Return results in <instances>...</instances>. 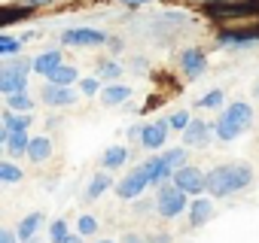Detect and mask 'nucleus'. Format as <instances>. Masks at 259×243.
Returning <instances> with one entry per match:
<instances>
[{
    "label": "nucleus",
    "mask_w": 259,
    "mask_h": 243,
    "mask_svg": "<svg viewBox=\"0 0 259 243\" xmlns=\"http://www.w3.org/2000/svg\"><path fill=\"white\" fill-rule=\"evenodd\" d=\"M250 183H253V167L247 161L217 164L207 170V195L210 198H229L235 192H244Z\"/></svg>",
    "instance_id": "obj_1"
},
{
    "label": "nucleus",
    "mask_w": 259,
    "mask_h": 243,
    "mask_svg": "<svg viewBox=\"0 0 259 243\" xmlns=\"http://www.w3.org/2000/svg\"><path fill=\"white\" fill-rule=\"evenodd\" d=\"M250 125H253V106L244 103V100H235V103H229V106L220 112V118L213 122V134H217V140L232 143V140H238L244 131H250Z\"/></svg>",
    "instance_id": "obj_2"
},
{
    "label": "nucleus",
    "mask_w": 259,
    "mask_h": 243,
    "mask_svg": "<svg viewBox=\"0 0 259 243\" xmlns=\"http://www.w3.org/2000/svg\"><path fill=\"white\" fill-rule=\"evenodd\" d=\"M189 210V195L174 183L168 179L165 186H159V195H156V213L162 219H177L180 213Z\"/></svg>",
    "instance_id": "obj_3"
},
{
    "label": "nucleus",
    "mask_w": 259,
    "mask_h": 243,
    "mask_svg": "<svg viewBox=\"0 0 259 243\" xmlns=\"http://www.w3.org/2000/svg\"><path fill=\"white\" fill-rule=\"evenodd\" d=\"M204 13L213 16V19H250V16H259V0H204Z\"/></svg>",
    "instance_id": "obj_4"
},
{
    "label": "nucleus",
    "mask_w": 259,
    "mask_h": 243,
    "mask_svg": "<svg viewBox=\"0 0 259 243\" xmlns=\"http://www.w3.org/2000/svg\"><path fill=\"white\" fill-rule=\"evenodd\" d=\"M28 70H34V61L10 58L4 67H0V91H4V94L25 91L28 88Z\"/></svg>",
    "instance_id": "obj_5"
},
{
    "label": "nucleus",
    "mask_w": 259,
    "mask_h": 243,
    "mask_svg": "<svg viewBox=\"0 0 259 243\" xmlns=\"http://www.w3.org/2000/svg\"><path fill=\"white\" fill-rule=\"evenodd\" d=\"M150 186H153V183H150V173L144 170V164H138L135 170H128V173L116 183V195H119L122 201H138Z\"/></svg>",
    "instance_id": "obj_6"
},
{
    "label": "nucleus",
    "mask_w": 259,
    "mask_h": 243,
    "mask_svg": "<svg viewBox=\"0 0 259 243\" xmlns=\"http://www.w3.org/2000/svg\"><path fill=\"white\" fill-rule=\"evenodd\" d=\"M61 43L64 46H73V49H89V46H104L110 43V37L98 28H70L61 34Z\"/></svg>",
    "instance_id": "obj_7"
},
{
    "label": "nucleus",
    "mask_w": 259,
    "mask_h": 243,
    "mask_svg": "<svg viewBox=\"0 0 259 243\" xmlns=\"http://www.w3.org/2000/svg\"><path fill=\"white\" fill-rule=\"evenodd\" d=\"M174 183H177L186 195H192V198H198V195L207 192V173L198 170V167H192V164H183L180 170H174Z\"/></svg>",
    "instance_id": "obj_8"
},
{
    "label": "nucleus",
    "mask_w": 259,
    "mask_h": 243,
    "mask_svg": "<svg viewBox=\"0 0 259 243\" xmlns=\"http://www.w3.org/2000/svg\"><path fill=\"white\" fill-rule=\"evenodd\" d=\"M168 118H159V122H144V134H141V146L150 149V152H162L165 149V140H168Z\"/></svg>",
    "instance_id": "obj_9"
},
{
    "label": "nucleus",
    "mask_w": 259,
    "mask_h": 243,
    "mask_svg": "<svg viewBox=\"0 0 259 243\" xmlns=\"http://www.w3.org/2000/svg\"><path fill=\"white\" fill-rule=\"evenodd\" d=\"M217 134H213V125L210 122H204V118H192L189 122V128L183 131V146L186 149H204V146H210V140H213Z\"/></svg>",
    "instance_id": "obj_10"
},
{
    "label": "nucleus",
    "mask_w": 259,
    "mask_h": 243,
    "mask_svg": "<svg viewBox=\"0 0 259 243\" xmlns=\"http://www.w3.org/2000/svg\"><path fill=\"white\" fill-rule=\"evenodd\" d=\"M180 70H183L186 79L204 76V73H207V55H204V49H198V46L183 49V55H180Z\"/></svg>",
    "instance_id": "obj_11"
},
{
    "label": "nucleus",
    "mask_w": 259,
    "mask_h": 243,
    "mask_svg": "<svg viewBox=\"0 0 259 243\" xmlns=\"http://www.w3.org/2000/svg\"><path fill=\"white\" fill-rule=\"evenodd\" d=\"M40 97H43L46 106H73V103L79 100L76 91H73V85H55V82H49V79H46Z\"/></svg>",
    "instance_id": "obj_12"
},
{
    "label": "nucleus",
    "mask_w": 259,
    "mask_h": 243,
    "mask_svg": "<svg viewBox=\"0 0 259 243\" xmlns=\"http://www.w3.org/2000/svg\"><path fill=\"white\" fill-rule=\"evenodd\" d=\"M186 213H189V228H204L213 219V198H192Z\"/></svg>",
    "instance_id": "obj_13"
},
{
    "label": "nucleus",
    "mask_w": 259,
    "mask_h": 243,
    "mask_svg": "<svg viewBox=\"0 0 259 243\" xmlns=\"http://www.w3.org/2000/svg\"><path fill=\"white\" fill-rule=\"evenodd\" d=\"M217 43H220V46H253V43H259V31H253V28L220 31V34H217Z\"/></svg>",
    "instance_id": "obj_14"
},
{
    "label": "nucleus",
    "mask_w": 259,
    "mask_h": 243,
    "mask_svg": "<svg viewBox=\"0 0 259 243\" xmlns=\"http://www.w3.org/2000/svg\"><path fill=\"white\" fill-rule=\"evenodd\" d=\"M64 61H61V49H49V52H43V55H37L34 58V73H40V76H49L52 70H58Z\"/></svg>",
    "instance_id": "obj_15"
},
{
    "label": "nucleus",
    "mask_w": 259,
    "mask_h": 243,
    "mask_svg": "<svg viewBox=\"0 0 259 243\" xmlns=\"http://www.w3.org/2000/svg\"><path fill=\"white\" fill-rule=\"evenodd\" d=\"M113 186V176H110V170H98L92 179H89V186H85V201H98L107 189Z\"/></svg>",
    "instance_id": "obj_16"
},
{
    "label": "nucleus",
    "mask_w": 259,
    "mask_h": 243,
    "mask_svg": "<svg viewBox=\"0 0 259 243\" xmlns=\"http://www.w3.org/2000/svg\"><path fill=\"white\" fill-rule=\"evenodd\" d=\"M43 213H28L19 225H16V234H19V240L25 243V240H31V237H37V231L43 228Z\"/></svg>",
    "instance_id": "obj_17"
},
{
    "label": "nucleus",
    "mask_w": 259,
    "mask_h": 243,
    "mask_svg": "<svg viewBox=\"0 0 259 243\" xmlns=\"http://www.w3.org/2000/svg\"><path fill=\"white\" fill-rule=\"evenodd\" d=\"M31 112H16V109H7L4 112V125L0 128H7L10 134H16V131H28L31 128Z\"/></svg>",
    "instance_id": "obj_18"
},
{
    "label": "nucleus",
    "mask_w": 259,
    "mask_h": 243,
    "mask_svg": "<svg viewBox=\"0 0 259 243\" xmlns=\"http://www.w3.org/2000/svg\"><path fill=\"white\" fill-rule=\"evenodd\" d=\"M128 97H132V88H128V85H119V82H113V85H107V88L101 91V103H104V106H119V103H125Z\"/></svg>",
    "instance_id": "obj_19"
},
{
    "label": "nucleus",
    "mask_w": 259,
    "mask_h": 243,
    "mask_svg": "<svg viewBox=\"0 0 259 243\" xmlns=\"http://www.w3.org/2000/svg\"><path fill=\"white\" fill-rule=\"evenodd\" d=\"M31 134L28 131H16V134H10L7 137V143H4V149H7V155H28V146H31Z\"/></svg>",
    "instance_id": "obj_20"
},
{
    "label": "nucleus",
    "mask_w": 259,
    "mask_h": 243,
    "mask_svg": "<svg viewBox=\"0 0 259 243\" xmlns=\"http://www.w3.org/2000/svg\"><path fill=\"white\" fill-rule=\"evenodd\" d=\"M28 158H31L34 164L49 161V158H52V140H49V137H34L31 146H28Z\"/></svg>",
    "instance_id": "obj_21"
},
{
    "label": "nucleus",
    "mask_w": 259,
    "mask_h": 243,
    "mask_svg": "<svg viewBox=\"0 0 259 243\" xmlns=\"http://www.w3.org/2000/svg\"><path fill=\"white\" fill-rule=\"evenodd\" d=\"M125 161H128V146H110L101 155V167L104 170H119Z\"/></svg>",
    "instance_id": "obj_22"
},
{
    "label": "nucleus",
    "mask_w": 259,
    "mask_h": 243,
    "mask_svg": "<svg viewBox=\"0 0 259 243\" xmlns=\"http://www.w3.org/2000/svg\"><path fill=\"white\" fill-rule=\"evenodd\" d=\"M46 79H49V82H55V85H76V82H79V70H76V67H70V64H61V67H58V70H52Z\"/></svg>",
    "instance_id": "obj_23"
},
{
    "label": "nucleus",
    "mask_w": 259,
    "mask_h": 243,
    "mask_svg": "<svg viewBox=\"0 0 259 243\" xmlns=\"http://www.w3.org/2000/svg\"><path fill=\"white\" fill-rule=\"evenodd\" d=\"M7 109L31 112V109H34V97L28 94V88H25V91H13V94H7Z\"/></svg>",
    "instance_id": "obj_24"
},
{
    "label": "nucleus",
    "mask_w": 259,
    "mask_h": 243,
    "mask_svg": "<svg viewBox=\"0 0 259 243\" xmlns=\"http://www.w3.org/2000/svg\"><path fill=\"white\" fill-rule=\"evenodd\" d=\"M159 155H162V161L168 164V170H171V173H174V170H180V167L186 164V146H171V149H162Z\"/></svg>",
    "instance_id": "obj_25"
},
{
    "label": "nucleus",
    "mask_w": 259,
    "mask_h": 243,
    "mask_svg": "<svg viewBox=\"0 0 259 243\" xmlns=\"http://www.w3.org/2000/svg\"><path fill=\"white\" fill-rule=\"evenodd\" d=\"M25 179V170L13 161H0V183H7V186H16Z\"/></svg>",
    "instance_id": "obj_26"
},
{
    "label": "nucleus",
    "mask_w": 259,
    "mask_h": 243,
    "mask_svg": "<svg viewBox=\"0 0 259 243\" xmlns=\"http://www.w3.org/2000/svg\"><path fill=\"white\" fill-rule=\"evenodd\" d=\"M22 46H25V40H22V37H10V34H0V58H16Z\"/></svg>",
    "instance_id": "obj_27"
},
{
    "label": "nucleus",
    "mask_w": 259,
    "mask_h": 243,
    "mask_svg": "<svg viewBox=\"0 0 259 243\" xmlns=\"http://www.w3.org/2000/svg\"><path fill=\"white\" fill-rule=\"evenodd\" d=\"M31 10L34 7H4V13H0V25H13V22H19V19H28L31 16Z\"/></svg>",
    "instance_id": "obj_28"
},
{
    "label": "nucleus",
    "mask_w": 259,
    "mask_h": 243,
    "mask_svg": "<svg viewBox=\"0 0 259 243\" xmlns=\"http://www.w3.org/2000/svg\"><path fill=\"white\" fill-rule=\"evenodd\" d=\"M95 73H98V79H119L122 76V64L119 61H98V67H95Z\"/></svg>",
    "instance_id": "obj_29"
},
{
    "label": "nucleus",
    "mask_w": 259,
    "mask_h": 243,
    "mask_svg": "<svg viewBox=\"0 0 259 243\" xmlns=\"http://www.w3.org/2000/svg\"><path fill=\"white\" fill-rule=\"evenodd\" d=\"M67 237H70L67 222H64V219H55V222L49 225V243H64Z\"/></svg>",
    "instance_id": "obj_30"
},
{
    "label": "nucleus",
    "mask_w": 259,
    "mask_h": 243,
    "mask_svg": "<svg viewBox=\"0 0 259 243\" xmlns=\"http://www.w3.org/2000/svg\"><path fill=\"white\" fill-rule=\"evenodd\" d=\"M223 100H226V94H223L220 88H213V91H207V94L198 100V109H220Z\"/></svg>",
    "instance_id": "obj_31"
},
{
    "label": "nucleus",
    "mask_w": 259,
    "mask_h": 243,
    "mask_svg": "<svg viewBox=\"0 0 259 243\" xmlns=\"http://www.w3.org/2000/svg\"><path fill=\"white\" fill-rule=\"evenodd\" d=\"M76 231H79L82 237H92V234H98V219H95L92 213H82V216L76 219Z\"/></svg>",
    "instance_id": "obj_32"
},
{
    "label": "nucleus",
    "mask_w": 259,
    "mask_h": 243,
    "mask_svg": "<svg viewBox=\"0 0 259 243\" xmlns=\"http://www.w3.org/2000/svg\"><path fill=\"white\" fill-rule=\"evenodd\" d=\"M189 122H192V115L186 112V109H177V112H171V118H168V125H171V131H186L189 128Z\"/></svg>",
    "instance_id": "obj_33"
},
{
    "label": "nucleus",
    "mask_w": 259,
    "mask_h": 243,
    "mask_svg": "<svg viewBox=\"0 0 259 243\" xmlns=\"http://www.w3.org/2000/svg\"><path fill=\"white\" fill-rule=\"evenodd\" d=\"M76 85H79V94H82V97H95V94L101 91V79H98V76H85V79H79Z\"/></svg>",
    "instance_id": "obj_34"
},
{
    "label": "nucleus",
    "mask_w": 259,
    "mask_h": 243,
    "mask_svg": "<svg viewBox=\"0 0 259 243\" xmlns=\"http://www.w3.org/2000/svg\"><path fill=\"white\" fill-rule=\"evenodd\" d=\"M0 243H22V240H19L16 228H4V231H0Z\"/></svg>",
    "instance_id": "obj_35"
},
{
    "label": "nucleus",
    "mask_w": 259,
    "mask_h": 243,
    "mask_svg": "<svg viewBox=\"0 0 259 243\" xmlns=\"http://www.w3.org/2000/svg\"><path fill=\"white\" fill-rule=\"evenodd\" d=\"M147 240H150V243H174L168 231H156V234H147Z\"/></svg>",
    "instance_id": "obj_36"
},
{
    "label": "nucleus",
    "mask_w": 259,
    "mask_h": 243,
    "mask_svg": "<svg viewBox=\"0 0 259 243\" xmlns=\"http://www.w3.org/2000/svg\"><path fill=\"white\" fill-rule=\"evenodd\" d=\"M119 243H150L147 237H141V234H135V231H128V234H122V240Z\"/></svg>",
    "instance_id": "obj_37"
},
{
    "label": "nucleus",
    "mask_w": 259,
    "mask_h": 243,
    "mask_svg": "<svg viewBox=\"0 0 259 243\" xmlns=\"http://www.w3.org/2000/svg\"><path fill=\"white\" fill-rule=\"evenodd\" d=\"M141 134H144V125H132V128H128V137L138 140V143H141Z\"/></svg>",
    "instance_id": "obj_38"
},
{
    "label": "nucleus",
    "mask_w": 259,
    "mask_h": 243,
    "mask_svg": "<svg viewBox=\"0 0 259 243\" xmlns=\"http://www.w3.org/2000/svg\"><path fill=\"white\" fill-rule=\"evenodd\" d=\"M150 207H156V204H150V201H138V204H135L138 213H150Z\"/></svg>",
    "instance_id": "obj_39"
},
{
    "label": "nucleus",
    "mask_w": 259,
    "mask_h": 243,
    "mask_svg": "<svg viewBox=\"0 0 259 243\" xmlns=\"http://www.w3.org/2000/svg\"><path fill=\"white\" fill-rule=\"evenodd\" d=\"M82 240H85V237H82V234H79V231H76V234H70V237H67V240H64V243H82Z\"/></svg>",
    "instance_id": "obj_40"
},
{
    "label": "nucleus",
    "mask_w": 259,
    "mask_h": 243,
    "mask_svg": "<svg viewBox=\"0 0 259 243\" xmlns=\"http://www.w3.org/2000/svg\"><path fill=\"white\" fill-rule=\"evenodd\" d=\"M125 7H144V4H150V0H122Z\"/></svg>",
    "instance_id": "obj_41"
},
{
    "label": "nucleus",
    "mask_w": 259,
    "mask_h": 243,
    "mask_svg": "<svg viewBox=\"0 0 259 243\" xmlns=\"http://www.w3.org/2000/svg\"><path fill=\"white\" fill-rule=\"evenodd\" d=\"M52 0H28V7H49Z\"/></svg>",
    "instance_id": "obj_42"
},
{
    "label": "nucleus",
    "mask_w": 259,
    "mask_h": 243,
    "mask_svg": "<svg viewBox=\"0 0 259 243\" xmlns=\"http://www.w3.org/2000/svg\"><path fill=\"white\" fill-rule=\"evenodd\" d=\"M25 243H40V237H31V240H25Z\"/></svg>",
    "instance_id": "obj_43"
},
{
    "label": "nucleus",
    "mask_w": 259,
    "mask_h": 243,
    "mask_svg": "<svg viewBox=\"0 0 259 243\" xmlns=\"http://www.w3.org/2000/svg\"><path fill=\"white\" fill-rule=\"evenodd\" d=\"M98 243H116V240H98Z\"/></svg>",
    "instance_id": "obj_44"
},
{
    "label": "nucleus",
    "mask_w": 259,
    "mask_h": 243,
    "mask_svg": "<svg viewBox=\"0 0 259 243\" xmlns=\"http://www.w3.org/2000/svg\"><path fill=\"white\" fill-rule=\"evenodd\" d=\"M256 97H259V85H256Z\"/></svg>",
    "instance_id": "obj_45"
}]
</instances>
